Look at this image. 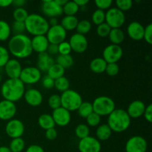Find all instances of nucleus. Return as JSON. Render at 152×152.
<instances>
[{"label":"nucleus","mask_w":152,"mask_h":152,"mask_svg":"<svg viewBox=\"0 0 152 152\" xmlns=\"http://www.w3.org/2000/svg\"><path fill=\"white\" fill-rule=\"evenodd\" d=\"M0 152H11L10 148L7 146H0Z\"/></svg>","instance_id":"60"},{"label":"nucleus","mask_w":152,"mask_h":152,"mask_svg":"<svg viewBox=\"0 0 152 152\" xmlns=\"http://www.w3.org/2000/svg\"><path fill=\"white\" fill-rule=\"evenodd\" d=\"M144 117H145V120L148 123H151L152 122V105L149 104L145 107V111L143 113Z\"/></svg>","instance_id":"51"},{"label":"nucleus","mask_w":152,"mask_h":152,"mask_svg":"<svg viewBox=\"0 0 152 152\" xmlns=\"http://www.w3.org/2000/svg\"><path fill=\"white\" fill-rule=\"evenodd\" d=\"M74 2L79 6V7H83L88 3V0H74Z\"/></svg>","instance_id":"57"},{"label":"nucleus","mask_w":152,"mask_h":152,"mask_svg":"<svg viewBox=\"0 0 152 152\" xmlns=\"http://www.w3.org/2000/svg\"><path fill=\"white\" fill-rule=\"evenodd\" d=\"M144 30L145 28L143 25L139 22L134 21L129 25L127 28L128 35L131 39L135 41H140L143 39Z\"/></svg>","instance_id":"20"},{"label":"nucleus","mask_w":152,"mask_h":152,"mask_svg":"<svg viewBox=\"0 0 152 152\" xmlns=\"http://www.w3.org/2000/svg\"><path fill=\"white\" fill-rule=\"evenodd\" d=\"M28 15H29V13H28V10L24 7L15 8V10L13 12V17L14 19V21H16V22H25Z\"/></svg>","instance_id":"37"},{"label":"nucleus","mask_w":152,"mask_h":152,"mask_svg":"<svg viewBox=\"0 0 152 152\" xmlns=\"http://www.w3.org/2000/svg\"><path fill=\"white\" fill-rule=\"evenodd\" d=\"M11 28L10 25L4 20H0V41H6L10 38Z\"/></svg>","instance_id":"31"},{"label":"nucleus","mask_w":152,"mask_h":152,"mask_svg":"<svg viewBox=\"0 0 152 152\" xmlns=\"http://www.w3.org/2000/svg\"><path fill=\"white\" fill-rule=\"evenodd\" d=\"M89 134H90V129L87 125L80 124L76 127L75 134L80 140H83L88 137Z\"/></svg>","instance_id":"38"},{"label":"nucleus","mask_w":152,"mask_h":152,"mask_svg":"<svg viewBox=\"0 0 152 152\" xmlns=\"http://www.w3.org/2000/svg\"><path fill=\"white\" fill-rule=\"evenodd\" d=\"M25 92V84L19 79H8L1 87V94L4 99L12 102L20 100Z\"/></svg>","instance_id":"2"},{"label":"nucleus","mask_w":152,"mask_h":152,"mask_svg":"<svg viewBox=\"0 0 152 152\" xmlns=\"http://www.w3.org/2000/svg\"><path fill=\"white\" fill-rule=\"evenodd\" d=\"M107 62H105L102 57H96L92 59L90 62L91 71L95 74H102L105 71L107 66Z\"/></svg>","instance_id":"24"},{"label":"nucleus","mask_w":152,"mask_h":152,"mask_svg":"<svg viewBox=\"0 0 152 152\" xmlns=\"http://www.w3.org/2000/svg\"><path fill=\"white\" fill-rule=\"evenodd\" d=\"M92 22L94 25H99L104 23L105 20V11L99 9H96L92 14Z\"/></svg>","instance_id":"39"},{"label":"nucleus","mask_w":152,"mask_h":152,"mask_svg":"<svg viewBox=\"0 0 152 152\" xmlns=\"http://www.w3.org/2000/svg\"><path fill=\"white\" fill-rule=\"evenodd\" d=\"M16 114V106L14 102L5 99L0 101V120L9 121L13 119Z\"/></svg>","instance_id":"16"},{"label":"nucleus","mask_w":152,"mask_h":152,"mask_svg":"<svg viewBox=\"0 0 152 152\" xmlns=\"http://www.w3.org/2000/svg\"><path fill=\"white\" fill-rule=\"evenodd\" d=\"M49 107L53 110L56 109L61 107V98L60 96L58 94H52L49 96L48 100Z\"/></svg>","instance_id":"41"},{"label":"nucleus","mask_w":152,"mask_h":152,"mask_svg":"<svg viewBox=\"0 0 152 152\" xmlns=\"http://www.w3.org/2000/svg\"><path fill=\"white\" fill-rule=\"evenodd\" d=\"M56 63L66 69L69 68L74 65V59L71 54L69 55H58L56 59Z\"/></svg>","instance_id":"30"},{"label":"nucleus","mask_w":152,"mask_h":152,"mask_svg":"<svg viewBox=\"0 0 152 152\" xmlns=\"http://www.w3.org/2000/svg\"><path fill=\"white\" fill-rule=\"evenodd\" d=\"M78 114L83 118H87L91 113H93L92 103L89 102H83L77 109Z\"/></svg>","instance_id":"32"},{"label":"nucleus","mask_w":152,"mask_h":152,"mask_svg":"<svg viewBox=\"0 0 152 152\" xmlns=\"http://www.w3.org/2000/svg\"><path fill=\"white\" fill-rule=\"evenodd\" d=\"M54 87L56 88V90L59 91L65 92L69 89L70 87V82L68 79L65 77H62L57 80H54Z\"/></svg>","instance_id":"35"},{"label":"nucleus","mask_w":152,"mask_h":152,"mask_svg":"<svg viewBox=\"0 0 152 152\" xmlns=\"http://www.w3.org/2000/svg\"><path fill=\"white\" fill-rule=\"evenodd\" d=\"M51 116L53 117L55 125H57L59 127L67 126L71 120V112L62 107L53 110Z\"/></svg>","instance_id":"17"},{"label":"nucleus","mask_w":152,"mask_h":152,"mask_svg":"<svg viewBox=\"0 0 152 152\" xmlns=\"http://www.w3.org/2000/svg\"><path fill=\"white\" fill-rule=\"evenodd\" d=\"M61 107L68 111H77L79 107L82 104L83 98L78 92L71 89H68L66 91L62 92L60 95Z\"/></svg>","instance_id":"5"},{"label":"nucleus","mask_w":152,"mask_h":152,"mask_svg":"<svg viewBox=\"0 0 152 152\" xmlns=\"http://www.w3.org/2000/svg\"><path fill=\"white\" fill-rule=\"evenodd\" d=\"M112 134V131L107 124H102L97 127L96 130V138L99 141H105L109 139Z\"/></svg>","instance_id":"27"},{"label":"nucleus","mask_w":152,"mask_h":152,"mask_svg":"<svg viewBox=\"0 0 152 152\" xmlns=\"http://www.w3.org/2000/svg\"><path fill=\"white\" fill-rule=\"evenodd\" d=\"M117 8L121 11H127L129 10L133 6V1L132 0H117L116 1Z\"/></svg>","instance_id":"43"},{"label":"nucleus","mask_w":152,"mask_h":152,"mask_svg":"<svg viewBox=\"0 0 152 152\" xmlns=\"http://www.w3.org/2000/svg\"><path fill=\"white\" fill-rule=\"evenodd\" d=\"M80 7L74 2V1H68L66 4L62 7L63 13L66 16H75L79 11Z\"/></svg>","instance_id":"34"},{"label":"nucleus","mask_w":152,"mask_h":152,"mask_svg":"<svg viewBox=\"0 0 152 152\" xmlns=\"http://www.w3.org/2000/svg\"><path fill=\"white\" fill-rule=\"evenodd\" d=\"M55 1H56V3L57 4H59V6H61V7H63L64 5H65V4L67 3V0H55Z\"/></svg>","instance_id":"59"},{"label":"nucleus","mask_w":152,"mask_h":152,"mask_svg":"<svg viewBox=\"0 0 152 152\" xmlns=\"http://www.w3.org/2000/svg\"><path fill=\"white\" fill-rule=\"evenodd\" d=\"M25 147V142L22 137L12 139L8 148L11 152H22Z\"/></svg>","instance_id":"33"},{"label":"nucleus","mask_w":152,"mask_h":152,"mask_svg":"<svg viewBox=\"0 0 152 152\" xmlns=\"http://www.w3.org/2000/svg\"><path fill=\"white\" fill-rule=\"evenodd\" d=\"M112 0H96L95 4H96L97 9L105 10L110 9L111 6L112 5Z\"/></svg>","instance_id":"48"},{"label":"nucleus","mask_w":152,"mask_h":152,"mask_svg":"<svg viewBox=\"0 0 152 152\" xmlns=\"http://www.w3.org/2000/svg\"><path fill=\"white\" fill-rule=\"evenodd\" d=\"M143 39L148 45L152 44V24H148L145 28Z\"/></svg>","instance_id":"49"},{"label":"nucleus","mask_w":152,"mask_h":152,"mask_svg":"<svg viewBox=\"0 0 152 152\" xmlns=\"http://www.w3.org/2000/svg\"><path fill=\"white\" fill-rule=\"evenodd\" d=\"M91 23L88 20L83 19V20L79 21L76 29H77V34L85 36L88 33L90 32V31L91 30Z\"/></svg>","instance_id":"36"},{"label":"nucleus","mask_w":152,"mask_h":152,"mask_svg":"<svg viewBox=\"0 0 152 152\" xmlns=\"http://www.w3.org/2000/svg\"><path fill=\"white\" fill-rule=\"evenodd\" d=\"M65 68H62V66H60L59 65L56 64L55 62L48 70L47 75L49 77H50L51 79H53V80H56L57 79L60 78V77H63L64 74H65Z\"/></svg>","instance_id":"29"},{"label":"nucleus","mask_w":152,"mask_h":152,"mask_svg":"<svg viewBox=\"0 0 152 152\" xmlns=\"http://www.w3.org/2000/svg\"><path fill=\"white\" fill-rule=\"evenodd\" d=\"M45 35L49 44L59 45L62 42L65 41L67 31L59 24H58L55 26L50 27Z\"/></svg>","instance_id":"10"},{"label":"nucleus","mask_w":152,"mask_h":152,"mask_svg":"<svg viewBox=\"0 0 152 152\" xmlns=\"http://www.w3.org/2000/svg\"><path fill=\"white\" fill-rule=\"evenodd\" d=\"M68 42L71 48V50L77 53H84L88 46V42L86 36L77 33L71 36Z\"/></svg>","instance_id":"14"},{"label":"nucleus","mask_w":152,"mask_h":152,"mask_svg":"<svg viewBox=\"0 0 152 152\" xmlns=\"http://www.w3.org/2000/svg\"><path fill=\"white\" fill-rule=\"evenodd\" d=\"M57 132H56V130L54 128H52V129H48V130L45 131V137L49 140H55L57 137Z\"/></svg>","instance_id":"52"},{"label":"nucleus","mask_w":152,"mask_h":152,"mask_svg":"<svg viewBox=\"0 0 152 152\" xmlns=\"http://www.w3.org/2000/svg\"><path fill=\"white\" fill-rule=\"evenodd\" d=\"M78 149L80 152H100L102 145L96 137L88 136L80 140L78 143Z\"/></svg>","instance_id":"13"},{"label":"nucleus","mask_w":152,"mask_h":152,"mask_svg":"<svg viewBox=\"0 0 152 152\" xmlns=\"http://www.w3.org/2000/svg\"><path fill=\"white\" fill-rule=\"evenodd\" d=\"M148 143L146 140L141 136H133L126 143V152H146Z\"/></svg>","instance_id":"11"},{"label":"nucleus","mask_w":152,"mask_h":152,"mask_svg":"<svg viewBox=\"0 0 152 152\" xmlns=\"http://www.w3.org/2000/svg\"><path fill=\"white\" fill-rule=\"evenodd\" d=\"M55 63V61L51 56L47 53L46 52L39 53L37 56V68L41 72H47L48 70Z\"/></svg>","instance_id":"23"},{"label":"nucleus","mask_w":152,"mask_h":152,"mask_svg":"<svg viewBox=\"0 0 152 152\" xmlns=\"http://www.w3.org/2000/svg\"><path fill=\"white\" fill-rule=\"evenodd\" d=\"M46 53H48L50 56H51V55H56L57 54V53H59V50H58V45L49 44Z\"/></svg>","instance_id":"53"},{"label":"nucleus","mask_w":152,"mask_h":152,"mask_svg":"<svg viewBox=\"0 0 152 152\" xmlns=\"http://www.w3.org/2000/svg\"><path fill=\"white\" fill-rule=\"evenodd\" d=\"M78 22V19L75 16H65L62 19L59 25L66 31H74L77 28Z\"/></svg>","instance_id":"26"},{"label":"nucleus","mask_w":152,"mask_h":152,"mask_svg":"<svg viewBox=\"0 0 152 152\" xmlns=\"http://www.w3.org/2000/svg\"><path fill=\"white\" fill-rule=\"evenodd\" d=\"M8 51L18 59H25L33 53L31 39L25 34L13 35L8 42Z\"/></svg>","instance_id":"1"},{"label":"nucleus","mask_w":152,"mask_h":152,"mask_svg":"<svg viewBox=\"0 0 152 152\" xmlns=\"http://www.w3.org/2000/svg\"><path fill=\"white\" fill-rule=\"evenodd\" d=\"M10 59V53L6 48L0 45V68L4 67Z\"/></svg>","instance_id":"44"},{"label":"nucleus","mask_w":152,"mask_h":152,"mask_svg":"<svg viewBox=\"0 0 152 152\" xmlns=\"http://www.w3.org/2000/svg\"><path fill=\"white\" fill-rule=\"evenodd\" d=\"M86 121H87V124L89 126L91 127H96V126H99L101 121V117L96 114V113L93 112L86 118Z\"/></svg>","instance_id":"45"},{"label":"nucleus","mask_w":152,"mask_h":152,"mask_svg":"<svg viewBox=\"0 0 152 152\" xmlns=\"http://www.w3.org/2000/svg\"><path fill=\"white\" fill-rule=\"evenodd\" d=\"M42 78V72L37 67L29 66L22 68L19 80L27 85H34L38 83Z\"/></svg>","instance_id":"8"},{"label":"nucleus","mask_w":152,"mask_h":152,"mask_svg":"<svg viewBox=\"0 0 152 152\" xmlns=\"http://www.w3.org/2000/svg\"><path fill=\"white\" fill-rule=\"evenodd\" d=\"M11 32L13 33L14 35H19V34H24V32L26 31L25 29V22H16L14 21L12 24Z\"/></svg>","instance_id":"40"},{"label":"nucleus","mask_w":152,"mask_h":152,"mask_svg":"<svg viewBox=\"0 0 152 152\" xmlns=\"http://www.w3.org/2000/svg\"><path fill=\"white\" fill-rule=\"evenodd\" d=\"M38 124L44 130L52 129L55 127V123L50 114H43L38 118Z\"/></svg>","instance_id":"28"},{"label":"nucleus","mask_w":152,"mask_h":152,"mask_svg":"<svg viewBox=\"0 0 152 152\" xmlns=\"http://www.w3.org/2000/svg\"><path fill=\"white\" fill-rule=\"evenodd\" d=\"M26 1L25 0H13L12 2V5L15 7V8H19V7H23L24 4H25Z\"/></svg>","instance_id":"55"},{"label":"nucleus","mask_w":152,"mask_h":152,"mask_svg":"<svg viewBox=\"0 0 152 152\" xmlns=\"http://www.w3.org/2000/svg\"><path fill=\"white\" fill-rule=\"evenodd\" d=\"M42 86L46 89H51L54 87V80L46 75L42 80Z\"/></svg>","instance_id":"50"},{"label":"nucleus","mask_w":152,"mask_h":152,"mask_svg":"<svg viewBox=\"0 0 152 152\" xmlns=\"http://www.w3.org/2000/svg\"><path fill=\"white\" fill-rule=\"evenodd\" d=\"M1 76L0 75V82H1Z\"/></svg>","instance_id":"61"},{"label":"nucleus","mask_w":152,"mask_h":152,"mask_svg":"<svg viewBox=\"0 0 152 152\" xmlns=\"http://www.w3.org/2000/svg\"><path fill=\"white\" fill-rule=\"evenodd\" d=\"M5 132L11 139L22 137L25 132V126L21 120L18 119H12L6 124Z\"/></svg>","instance_id":"12"},{"label":"nucleus","mask_w":152,"mask_h":152,"mask_svg":"<svg viewBox=\"0 0 152 152\" xmlns=\"http://www.w3.org/2000/svg\"><path fill=\"white\" fill-rule=\"evenodd\" d=\"M93 111L99 116H108L115 108V102L111 97L99 96L92 103Z\"/></svg>","instance_id":"6"},{"label":"nucleus","mask_w":152,"mask_h":152,"mask_svg":"<svg viewBox=\"0 0 152 152\" xmlns=\"http://www.w3.org/2000/svg\"><path fill=\"white\" fill-rule=\"evenodd\" d=\"M58 50H59V55H69L71 52V48L69 42L64 41L58 45Z\"/></svg>","instance_id":"47"},{"label":"nucleus","mask_w":152,"mask_h":152,"mask_svg":"<svg viewBox=\"0 0 152 152\" xmlns=\"http://www.w3.org/2000/svg\"><path fill=\"white\" fill-rule=\"evenodd\" d=\"M108 37L111 44L120 45L124 41L125 34L121 28H114L111 30Z\"/></svg>","instance_id":"25"},{"label":"nucleus","mask_w":152,"mask_h":152,"mask_svg":"<svg viewBox=\"0 0 152 152\" xmlns=\"http://www.w3.org/2000/svg\"><path fill=\"white\" fill-rule=\"evenodd\" d=\"M120 71V67L117 63H108L107 64L105 71L106 74L110 77H114L119 74Z\"/></svg>","instance_id":"46"},{"label":"nucleus","mask_w":152,"mask_h":152,"mask_svg":"<svg viewBox=\"0 0 152 152\" xmlns=\"http://www.w3.org/2000/svg\"><path fill=\"white\" fill-rule=\"evenodd\" d=\"M48 45V40L45 35L36 36L31 39V46H32L33 51H35L38 53H44L47 51Z\"/></svg>","instance_id":"22"},{"label":"nucleus","mask_w":152,"mask_h":152,"mask_svg":"<svg viewBox=\"0 0 152 152\" xmlns=\"http://www.w3.org/2000/svg\"><path fill=\"white\" fill-rule=\"evenodd\" d=\"M111 28L107 25L105 22L101 24V25H98L97 28H96V34L99 36V37H102V38H105V37H108L109 35V33L111 31Z\"/></svg>","instance_id":"42"},{"label":"nucleus","mask_w":152,"mask_h":152,"mask_svg":"<svg viewBox=\"0 0 152 152\" xmlns=\"http://www.w3.org/2000/svg\"><path fill=\"white\" fill-rule=\"evenodd\" d=\"M25 152H45V150L40 145H31L27 148Z\"/></svg>","instance_id":"54"},{"label":"nucleus","mask_w":152,"mask_h":152,"mask_svg":"<svg viewBox=\"0 0 152 152\" xmlns=\"http://www.w3.org/2000/svg\"><path fill=\"white\" fill-rule=\"evenodd\" d=\"M41 7L42 13L49 18H56L63 13L62 7L56 4L55 0H45Z\"/></svg>","instance_id":"15"},{"label":"nucleus","mask_w":152,"mask_h":152,"mask_svg":"<svg viewBox=\"0 0 152 152\" xmlns=\"http://www.w3.org/2000/svg\"><path fill=\"white\" fill-rule=\"evenodd\" d=\"M49 24V26H55V25H58V20L56 18H50L49 21H48Z\"/></svg>","instance_id":"58"},{"label":"nucleus","mask_w":152,"mask_h":152,"mask_svg":"<svg viewBox=\"0 0 152 152\" xmlns=\"http://www.w3.org/2000/svg\"><path fill=\"white\" fill-rule=\"evenodd\" d=\"M4 71L9 79H19L22 72V65L16 59H10L4 65Z\"/></svg>","instance_id":"18"},{"label":"nucleus","mask_w":152,"mask_h":152,"mask_svg":"<svg viewBox=\"0 0 152 152\" xmlns=\"http://www.w3.org/2000/svg\"><path fill=\"white\" fill-rule=\"evenodd\" d=\"M13 0H0V7H7L12 5Z\"/></svg>","instance_id":"56"},{"label":"nucleus","mask_w":152,"mask_h":152,"mask_svg":"<svg viewBox=\"0 0 152 152\" xmlns=\"http://www.w3.org/2000/svg\"><path fill=\"white\" fill-rule=\"evenodd\" d=\"M126 22L124 12L117 7H111L105 13V22L111 28H120Z\"/></svg>","instance_id":"7"},{"label":"nucleus","mask_w":152,"mask_h":152,"mask_svg":"<svg viewBox=\"0 0 152 152\" xmlns=\"http://www.w3.org/2000/svg\"><path fill=\"white\" fill-rule=\"evenodd\" d=\"M145 105L142 101L134 100L132 101L129 105L127 108V114L130 118L137 119L143 115V113L145 109Z\"/></svg>","instance_id":"21"},{"label":"nucleus","mask_w":152,"mask_h":152,"mask_svg":"<svg viewBox=\"0 0 152 152\" xmlns=\"http://www.w3.org/2000/svg\"><path fill=\"white\" fill-rule=\"evenodd\" d=\"M23 97L26 103L33 107L39 106L43 101L42 93L35 88H30L28 91H25Z\"/></svg>","instance_id":"19"},{"label":"nucleus","mask_w":152,"mask_h":152,"mask_svg":"<svg viewBox=\"0 0 152 152\" xmlns=\"http://www.w3.org/2000/svg\"><path fill=\"white\" fill-rule=\"evenodd\" d=\"M131 120L132 119L126 111L121 108H117L114 109L108 115L107 125L112 132L122 133L129 129L131 125Z\"/></svg>","instance_id":"3"},{"label":"nucleus","mask_w":152,"mask_h":152,"mask_svg":"<svg viewBox=\"0 0 152 152\" xmlns=\"http://www.w3.org/2000/svg\"><path fill=\"white\" fill-rule=\"evenodd\" d=\"M25 25L26 31L34 37L45 35L50 28L47 19L37 13L28 15L25 21Z\"/></svg>","instance_id":"4"},{"label":"nucleus","mask_w":152,"mask_h":152,"mask_svg":"<svg viewBox=\"0 0 152 152\" xmlns=\"http://www.w3.org/2000/svg\"><path fill=\"white\" fill-rule=\"evenodd\" d=\"M123 55V48L117 45L106 46L102 52V58L107 63H117Z\"/></svg>","instance_id":"9"}]
</instances>
